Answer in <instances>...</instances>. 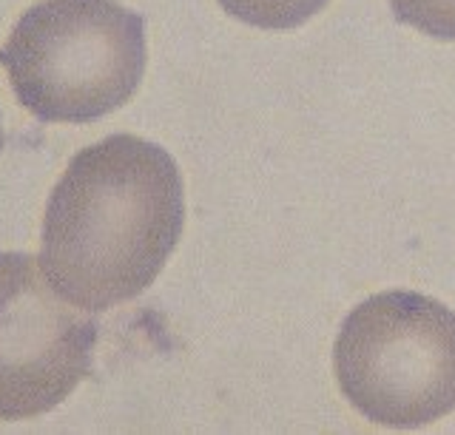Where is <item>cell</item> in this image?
Listing matches in <instances>:
<instances>
[{"instance_id": "obj_5", "label": "cell", "mask_w": 455, "mask_h": 435, "mask_svg": "<svg viewBox=\"0 0 455 435\" xmlns=\"http://www.w3.org/2000/svg\"><path fill=\"white\" fill-rule=\"evenodd\" d=\"M331 0H220L231 18L267 32H288L307 23Z\"/></svg>"}, {"instance_id": "obj_2", "label": "cell", "mask_w": 455, "mask_h": 435, "mask_svg": "<svg viewBox=\"0 0 455 435\" xmlns=\"http://www.w3.org/2000/svg\"><path fill=\"white\" fill-rule=\"evenodd\" d=\"M0 66L37 120L92 123L137 91L146 23L117 0H40L12 29Z\"/></svg>"}, {"instance_id": "obj_1", "label": "cell", "mask_w": 455, "mask_h": 435, "mask_svg": "<svg viewBox=\"0 0 455 435\" xmlns=\"http://www.w3.org/2000/svg\"><path fill=\"white\" fill-rule=\"evenodd\" d=\"M182 225V177L171 154L114 134L83 148L54 186L40 265L68 302L108 311L160 276Z\"/></svg>"}, {"instance_id": "obj_7", "label": "cell", "mask_w": 455, "mask_h": 435, "mask_svg": "<svg viewBox=\"0 0 455 435\" xmlns=\"http://www.w3.org/2000/svg\"><path fill=\"white\" fill-rule=\"evenodd\" d=\"M0 148H4V125H0Z\"/></svg>"}, {"instance_id": "obj_4", "label": "cell", "mask_w": 455, "mask_h": 435, "mask_svg": "<svg viewBox=\"0 0 455 435\" xmlns=\"http://www.w3.org/2000/svg\"><path fill=\"white\" fill-rule=\"evenodd\" d=\"M97 325L28 254L0 250V421L54 410L92 370Z\"/></svg>"}, {"instance_id": "obj_6", "label": "cell", "mask_w": 455, "mask_h": 435, "mask_svg": "<svg viewBox=\"0 0 455 435\" xmlns=\"http://www.w3.org/2000/svg\"><path fill=\"white\" fill-rule=\"evenodd\" d=\"M395 20L435 40H455V0H387Z\"/></svg>"}, {"instance_id": "obj_3", "label": "cell", "mask_w": 455, "mask_h": 435, "mask_svg": "<svg viewBox=\"0 0 455 435\" xmlns=\"http://www.w3.org/2000/svg\"><path fill=\"white\" fill-rule=\"evenodd\" d=\"M336 378L367 421L412 430L455 410V313L410 290L376 293L339 330Z\"/></svg>"}]
</instances>
